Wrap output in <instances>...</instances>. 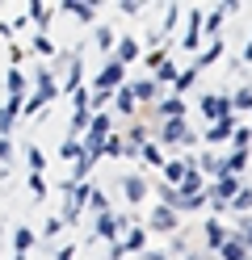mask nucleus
Instances as JSON below:
<instances>
[{"instance_id": "obj_42", "label": "nucleus", "mask_w": 252, "mask_h": 260, "mask_svg": "<svg viewBox=\"0 0 252 260\" xmlns=\"http://www.w3.org/2000/svg\"><path fill=\"white\" fill-rule=\"evenodd\" d=\"M231 109H252V88H235L231 92Z\"/></svg>"}, {"instance_id": "obj_27", "label": "nucleus", "mask_w": 252, "mask_h": 260, "mask_svg": "<svg viewBox=\"0 0 252 260\" xmlns=\"http://www.w3.org/2000/svg\"><path fill=\"white\" fill-rule=\"evenodd\" d=\"M227 210H235V214H244V218H248V210H252V185H244L240 193H235V198L227 202Z\"/></svg>"}, {"instance_id": "obj_26", "label": "nucleus", "mask_w": 252, "mask_h": 260, "mask_svg": "<svg viewBox=\"0 0 252 260\" xmlns=\"http://www.w3.org/2000/svg\"><path fill=\"white\" fill-rule=\"evenodd\" d=\"M223 172L244 176V172H248V151H231V155H223Z\"/></svg>"}, {"instance_id": "obj_4", "label": "nucleus", "mask_w": 252, "mask_h": 260, "mask_svg": "<svg viewBox=\"0 0 252 260\" xmlns=\"http://www.w3.org/2000/svg\"><path fill=\"white\" fill-rule=\"evenodd\" d=\"M198 113L206 122H218V118H235V109H231V96L227 92H202V101H198Z\"/></svg>"}, {"instance_id": "obj_20", "label": "nucleus", "mask_w": 252, "mask_h": 260, "mask_svg": "<svg viewBox=\"0 0 252 260\" xmlns=\"http://www.w3.org/2000/svg\"><path fill=\"white\" fill-rule=\"evenodd\" d=\"M80 76H84V68H80V55H67V76H63L59 92H76V88H80Z\"/></svg>"}, {"instance_id": "obj_49", "label": "nucleus", "mask_w": 252, "mask_h": 260, "mask_svg": "<svg viewBox=\"0 0 252 260\" xmlns=\"http://www.w3.org/2000/svg\"><path fill=\"white\" fill-rule=\"evenodd\" d=\"M177 17H181V5H164V29H173Z\"/></svg>"}, {"instance_id": "obj_51", "label": "nucleus", "mask_w": 252, "mask_h": 260, "mask_svg": "<svg viewBox=\"0 0 252 260\" xmlns=\"http://www.w3.org/2000/svg\"><path fill=\"white\" fill-rule=\"evenodd\" d=\"M118 9H122L126 17H139V13H143V5H139V0H118Z\"/></svg>"}, {"instance_id": "obj_12", "label": "nucleus", "mask_w": 252, "mask_h": 260, "mask_svg": "<svg viewBox=\"0 0 252 260\" xmlns=\"http://www.w3.org/2000/svg\"><path fill=\"white\" fill-rule=\"evenodd\" d=\"M235 118H218V122H210L206 126V143H231V135H235Z\"/></svg>"}, {"instance_id": "obj_43", "label": "nucleus", "mask_w": 252, "mask_h": 260, "mask_svg": "<svg viewBox=\"0 0 252 260\" xmlns=\"http://www.w3.org/2000/svg\"><path fill=\"white\" fill-rule=\"evenodd\" d=\"M89 206H93V214H105V210H109V198H105L101 189H93V193H89Z\"/></svg>"}, {"instance_id": "obj_48", "label": "nucleus", "mask_w": 252, "mask_h": 260, "mask_svg": "<svg viewBox=\"0 0 252 260\" xmlns=\"http://www.w3.org/2000/svg\"><path fill=\"white\" fill-rule=\"evenodd\" d=\"M30 193H34V198H46V181L38 172H30Z\"/></svg>"}, {"instance_id": "obj_28", "label": "nucleus", "mask_w": 252, "mask_h": 260, "mask_svg": "<svg viewBox=\"0 0 252 260\" xmlns=\"http://www.w3.org/2000/svg\"><path fill=\"white\" fill-rule=\"evenodd\" d=\"M89 122H93V113L89 109H76L72 113V126H67V139H80L84 130H89Z\"/></svg>"}, {"instance_id": "obj_14", "label": "nucleus", "mask_w": 252, "mask_h": 260, "mask_svg": "<svg viewBox=\"0 0 252 260\" xmlns=\"http://www.w3.org/2000/svg\"><path fill=\"white\" fill-rule=\"evenodd\" d=\"M17 118H21V101H13V96H9V101L0 105V139H9V135H13Z\"/></svg>"}, {"instance_id": "obj_38", "label": "nucleus", "mask_w": 252, "mask_h": 260, "mask_svg": "<svg viewBox=\"0 0 252 260\" xmlns=\"http://www.w3.org/2000/svg\"><path fill=\"white\" fill-rule=\"evenodd\" d=\"M93 38H97V51H114V42H118L109 25H97V29H93Z\"/></svg>"}, {"instance_id": "obj_5", "label": "nucleus", "mask_w": 252, "mask_h": 260, "mask_svg": "<svg viewBox=\"0 0 252 260\" xmlns=\"http://www.w3.org/2000/svg\"><path fill=\"white\" fill-rule=\"evenodd\" d=\"M177 226H181V214H177V210L156 206V210L147 214V226H143V231H147V235H177Z\"/></svg>"}, {"instance_id": "obj_56", "label": "nucleus", "mask_w": 252, "mask_h": 260, "mask_svg": "<svg viewBox=\"0 0 252 260\" xmlns=\"http://www.w3.org/2000/svg\"><path fill=\"white\" fill-rule=\"evenodd\" d=\"M248 260H252V256H248Z\"/></svg>"}, {"instance_id": "obj_33", "label": "nucleus", "mask_w": 252, "mask_h": 260, "mask_svg": "<svg viewBox=\"0 0 252 260\" xmlns=\"http://www.w3.org/2000/svg\"><path fill=\"white\" fill-rule=\"evenodd\" d=\"M151 80H156V84H173V80H177V63H173V59H164L160 68L151 72Z\"/></svg>"}, {"instance_id": "obj_7", "label": "nucleus", "mask_w": 252, "mask_h": 260, "mask_svg": "<svg viewBox=\"0 0 252 260\" xmlns=\"http://www.w3.org/2000/svg\"><path fill=\"white\" fill-rule=\"evenodd\" d=\"M130 96H134V105H156L160 101V84H156V80H151V76H143V80H130Z\"/></svg>"}, {"instance_id": "obj_10", "label": "nucleus", "mask_w": 252, "mask_h": 260, "mask_svg": "<svg viewBox=\"0 0 252 260\" xmlns=\"http://www.w3.org/2000/svg\"><path fill=\"white\" fill-rule=\"evenodd\" d=\"M147 189H151L147 176H134V172H130V176H122V193H126V202H130V206H139V202L147 198Z\"/></svg>"}, {"instance_id": "obj_52", "label": "nucleus", "mask_w": 252, "mask_h": 260, "mask_svg": "<svg viewBox=\"0 0 252 260\" xmlns=\"http://www.w3.org/2000/svg\"><path fill=\"white\" fill-rule=\"evenodd\" d=\"M13 159V139H0V164H9Z\"/></svg>"}, {"instance_id": "obj_30", "label": "nucleus", "mask_w": 252, "mask_h": 260, "mask_svg": "<svg viewBox=\"0 0 252 260\" xmlns=\"http://www.w3.org/2000/svg\"><path fill=\"white\" fill-rule=\"evenodd\" d=\"M139 159H143V164H151V168H164V151H160V143H143V147H139Z\"/></svg>"}, {"instance_id": "obj_9", "label": "nucleus", "mask_w": 252, "mask_h": 260, "mask_svg": "<svg viewBox=\"0 0 252 260\" xmlns=\"http://www.w3.org/2000/svg\"><path fill=\"white\" fill-rule=\"evenodd\" d=\"M214 260H248V243H244V235H240V231H227V239H223V248L214 252Z\"/></svg>"}, {"instance_id": "obj_21", "label": "nucleus", "mask_w": 252, "mask_h": 260, "mask_svg": "<svg viewBox=\"0 0 252 260\" xmlns=\"http://www.w3.org/2000/svg\"><path fill=\"white\" fill-rule=\"evenodd\" d=\"M5 88H9V96L13 101H25V88H30V76H21L17 68H9V76H5Z\"/></svg>"}, {"instance_id": "obj_35", "label": "nucleus", "mask_w": 252, "mask_h": 260, "mask_svg": "<svg viewBox=\"0 0 252 260\" xmlns=\"http://www.w3.org/2000/svg\"><path fill=\"white\" fill-rule=\"evenodd\" d=\"M164 59H168V42H164V46H151V51L143 55V63H147V76H151V72H156V68H160V63H164Z\"/></svg>"}, {"instance_id": "obj_24", "label": "nucleus", "mask_w": 252, "mask_h": 260, "mask_svg": "<svg viewBox=\"0 0 252 260\" xmlns=\"http://www.w3.org/2000/svg\"><path fill=\"white\" fill-rule=\"evenodd\" d=\"M198 68H185V72H177V80H173V96H181V101H185V92H189L193 84H198Z\"/></svg>"}, {"instance_id": "obj_25", "label": "nucleus", "mask_w": 252, "mask_h": 260, "mask_svg": "<svg viewBox=\"0 0 252 260\" xmlns=\"http://www.w3.org/2000/svg\"><path fill=\"white\" fill-rule=\"evenodd\" d=\"M34 243H38V235H34L30 226H17V235H13V256H25Z\"/></svg>"}, {"instance_id": "obj_34", "label": "nucleus", "mask_w": 252, "mask_h": 260, "mask_svg": "<svg viewBox=\"0 0 252 260\" xmlns=\"http://www.w3.org/2000/svg\"><path fill=\"white\" fill-rule=\"evenodd\" d=\"M25 9H30V13H25V21H38V25H46V21H50V9L42 5V0H30Z\"/></svg>"}, {"instance_id": "obj_23", "label": "nucleus", "mask_w": 252, "mask_h": 260, "mask_svg": "<svg viewBox=\"0 0 252 260\" xmlns=\"http://www.w3.org/2000/svg\"><path fill=\"white\" fill-rule=\"evenodd\" d=\"M109 105L118 109V113H122V118H130V113H139V105H134V96H130V88L122 84V88H118L114 96H109Z\"/></svg>"}, {"instance_id": "obj_44", "label": "nucleus", "mask_w": 252, "mask_h": 260, "mask_svg": "<svg viewBox=\"0 0 252 260\" xmlns=\"http://www.w3.org/2000/svg\"><path fill=\"white\" fill-rule=\"evenodd\" d=\"M59 155H63V159H72V164H76V159H80V139H63Z\"/></svg>"}, {"instance_id": "obj_16", "label": "nucleus", "mask_w": 252, "mask_h": 260, "mask_svg": "<svg viewBox=\"0 0 252 260\" xmlns=\"http://www.w3.org/2000/svg\"><path fill=\"white\" fill-rule=\"evenodd\" d=\"M185 51H193L198 55V46H202V13L198 9H189V25H185Z\"/></svg>"}, {"instance_id": "obj_47", "label": "nucleus", "mask_w": 252, "mask_h": 260, "mask_svg": "<svg viewBox=\"0 0 252 260\" xmlns=\"http://www.w3.org/2000/svg\"><path fill=\"white\" fill-rule=\"evenodd\" d=\"M235 231L244 235V243H248V256H252V214H248V218H240V226H235Z\"/></svg>"}, {"instance_id": "obj_19", "label": "nucleus", "mask_w": 252, "mask_h": 260, "mask_svg": "<svg viewBox=\"0 0 252 260\" xmlns=\"http://www.w3.org/2000/svg\"><path fill=\"white\" fill-rule=\"evenodd\" d=\"M193 168H198L202 176H223V155H214V151H202V155L193 159Z\"/></svg>"}, {"instance_id": "obj_41", "label": "nucleus", "mask_w": 252, "mask_h": 260, "mask_svg": "<svg viewBox=\"0 0 252 260\" xmlns=\"http://www.w3.org/2000/svg\"><path fill=\"white\" fill-rule=\"evenodd\" d=\"M25 164H30V172H38V176H42V168H46V155H42L38 147H30V151H25Z\"/></svg>"}, {"instance_id": "obj_39", "label": "nucleus", "mask_w": 252, "mask_h": 260, "mask_svg": "<svg viewBox=\"0 0 252 260\" xmlns=\"http://www.w3.org/2000/svg\"><path fill=\"white\" fill-rule=\"evenodd\" d=\"M231 143H235V151H252V126H235Z\"/></svg>"}, {"instance_id": "obj_53", "label": "nucleus", "mask_w": 252, "mask_h": 260, "mask_svg": "<svg viewBox=\"0 0 252 260\" xmlns=\"http://www.w3.org/2000/svg\"><path fill=\"white\" fill-rule=\"evenodd\" d=\"M21 59H25V51H21V46H9V63H13V68H17Z\"/></svg>"}, {"instance_id": "obj_18", "label": "nucleus", "mask_w": 252, "mask_h": 260, "mask_svg": "<svg viewBox=\"0 0 252 260\" xmlns=\"http://www.w3.org/2000/svg\"><path fill=\"white\" fill-rule=\"evenodd\" d=\"M114 46H118V55H114V59H118V63H122V68H130V63H134V59H139V55H143V46H139V42H134V38H118Z\"/></svg>"}, {"instance_id": "obj_1", "label": "nucleus", "mask_w": 252, "mask_h": 260, "mask_svg": "<svg viewBox=\"0 0 252 260\" xmlns=\"http://www.w3.org/2000/svg\"><path fill=\"white\" fill-rule=\"evenodd\" d=\"M89 193H93L89 181H63V214H59V222H76L80 210L89 206Z\"/></svg>"}, {"instance_id": "obj_36", "label": "nucleus", "mask_w": 252, "mask_h": 260, "mask_svg": "<svg viewBox=\"0 0 252 260\" xmlns=\"http://www.w3.org/2000/svg\"><path fill=\"white\" fill-rule=\"evenodd\" d=\"M50 101H55V96H46V92H34L30 101H21V113H42Z\"/></svg>"}, {"instance_id": "obj_40", "label": "nucleus", "mask_w": 252, "mask_h": 260, "mask_svg": "<svg viewBox=\"0 0 252 260\" xmlns=\"http://www.w3.org/2000/svg\"><path fill=\"white\" fill-rule=\"evenodd\" d=\"M101 155H109V159L126 155V143H122V135H109V139H105V147H101Z\"/></svg>"}, {"instance_id": "obj_45", "label": "nucleus", "mask_w": 252, "mask_h": 260, "mask_svg": "<svg viewBox=\"0 0 252 260\" xmlns=\"http://www.w3.org/2000/svg\"><path fill=\"white\" fill-rule=\"evenodd\" d=\"M34 55H55V42H50V34H38V38H34Z\"/></svg>"}, {"instance_id": "obj_2", "label": "nucleus", "mask_w": 252, "mask_h": 260, "mask_svg": "<svg viewBox=\"0 0 252 260\" xmlns=\"http://www.w3.org/2000/svg\"><path fill=\"white\" fill-rule=\"evenodd\" d=\"M156 139L168 143V147H193L198 135H193V126L185 122V118H173V122H160L156 126Z\"/></svg>"}, {"instance_id": "obj_29", "label": "nucleus", "mask_w": 252, "mask_h": 260, "mask_svg": "<svg viewBox=\"0 0 252 260\" xmlns=\"http://www.w3.org/2000/svg\"><path fill=\"white\" fill-rule=\"evenodd\" d=\"M55 72H34V92H46V96H59V84L50 80Z\"/></svg>"}, {"instance_id": "obj_17", "label": "nucleus", "mask_w": 252, "mask_h": 260, "mask_svg": "<svg viewBox=\"0 0 252 260\" xmlns=\"http://www.w3.org/2000/svg\"><path fill=\"white\" fill-rule=\"evenodd\" d=\"M202 189H206V176H202L198 168H185L181 185H177V198H189V193H202Z\"/></svg>"}, {"instance_id": "obj_15", "label": "nucleus", "mask_w": 252, "mask_h": 260, "mask_svg": "<svg viewBox=\"0 0 252 260\" xmlns=\"http://www.w3.org/2000/svg\"><path fill=\"white\" fill-rule=\"evenodd\" d=\"M202 235H206V252L214 256L218 248H223V239H227V226L218 222V218H206V226H202Z\"/></svg>"}, {"instance_id": "obj_32", "label": "nucleus", "mask_w": 252, "mask_h": 260, "mask_svg": "<svg viewBox=\"0 0 252 260\" xmlns=\"http://www.w3.org/2000/svg\"><path fill=\"white\" fill-rule=\"evenodd\" d=\"M223 21H227V17L214 9V13H206V17H202V29H206L210 38H218V34H223Z\"/></svg>"}, {"instance_id": "obj_13", "label": "nucleus", "mask_w": 252, "mask_h": 260, "mask_svg": "<svg viewBox=\"0 0 252 260\" xmlns=\"http://www.w3.org/2000/svg\"><path fill=\"white\" fill-rule=\"evenodd\" d=\"M185 168H193V159H189V155H185V159H164V168H160L164 176H160V181L177 189V185H181V176H185Z\"/></svg>"}, {"instance_id": "obj_3", "label": "nucleus", "mask_w": 252, "mask_h": 260, "mask_svg": "<svg viewBox=\"0 0 252 260\" xmlns=\"http://www.w3.org/2000/svg\"><path fill=\"white\" fill-rule=\"evenodd\" d=\"M122 84H126V68H122V63H118V59L109 55V59H105V68H101V72L93 76L89 92H118Z\"/></svg>"}, {"instance_id": "obj_37", "label": "nucleus", "mask_w": 252, "mask_h": 260, "mask_svg": "<svg viewBox=\"0 0 252 260\" xmlns=\"http://www.w3.org/2000/svg\"><path fill=\"white\" fill-rule=\"evenodd\" d=\"M156 193H160V206H168V210H177V206H181V198H177V189H173V185L156 181Z\"/></svg>"}, {"instance_id": "obj_8", "label": "nucleus", "mask_w": 252, "mask_h": 260, "mask_svg": "<svg viewBox=\"0 0 252 260\" xmlns=\"http://www.w3.org/2000/svg\"><path fill=\"white\" fill-rule=\"evenodd\" d=\"M173 118H185V101L181 96H164V101H156L151 105V122H173Z\"/></svg>"}, {"instance_id": "obj_46", "label": "nucleus", "mask_w": 252, "mask_h": 260, "mask_svg": "<svg viewBox=\"0 0 252 260\" xmlns=\"http://www.w3.org/2000/svg\"><path fill=\"white\" fill-rule=\"evenodd\" d=\"M59 231H63V222H59V214H50V218H46V226H42V235H46V248H50V239H55Z\"/></svg>"}, {"instance_id": "obj_50", "label": "nucleus", "mask_w": 252, "mask_h": 260, "mask_svg": "<svg viewBox=\"0 0 252 260\" xmlns=\"http://www.w3.org/2000/svg\"><path fill=\"white\" fill-rule=\"evenodd\" d=\"M89 96H93V92H89V88L80 84V88L72 92V105H76V109H89Z\"/></svg>"}, {"instance_id": "obj_11", "label": "nucleus", "mask_w": 252, "mask_h": 260, "mask_svg": "<svg viewBox=\"0 0 252 260\" xmlns=\"http://www.w3.org/2000/svg\"><path fill=\"white\" fill-rule=\"evenodd\" d=\"M59 9H67V13H72L76 21H84V25L97 21V5H93V0H63Z\"/></svg>"}, {"instance_id": "obj_6", "label": "nucleus", "mask_w": 252, "mask_h": 260, "mask_svg": "<svg viewBox=\"0 0 252 260\" xmlns=\"http://www.w3.org/2000/svg\"><path fill=\"white\" fill-rule=\"evenodd\" d=\"M244 185H248L244 176H231V172H223L214 185H206V198H210V202H231V198H235V193H240Z\"/></svg>"}, {"instance_id": "obj_54", "label": "nucleus", "mask_w": 252, "mask_h": 260, "mask_svg": "<svg viewBox=\"0 0 252 260\" xmlns=\"http://www.w3.org/2000/svg\"><path fill=\"white\" fill-rule=\"evenodd\" d=\"M76 256V248H59V260H72Z\"/></svg>"}, {"instance_id": "obj_22", "label": "nucleus", "mask_w": 252, "mask_h": 260, "mask_svg": "<svg viewBox=\"0 0 252 260\" xmlns=\"http://www.w3.org/2000/svg\"><path fill=\"white\" fill-rule=\"evenodd\" d=\"M118 243H122V252H147V231H143V226H130Z\"/></svg>"}, {"instance_id": "obj_55", "label": "nucleus", "mask_w": 252, "mask_h": 260, "mask_svg": "<svg viewBox=\"0 0 252 260\" xmlns=\"http://www.w3.org/2000/svg\"><path fill=\"white\" fill-rule=\"evenodd\" d=\"M147 260H168V256L164 252H147Z\"/></svg>"}, {"instance_id": "obj_31", "label": "nucleus", "mask_w": 252, "mask_h": 260, "mask_svg": "<svg viewBox=\"0 0 252 260\" xmlns=\"http://www.w3.org/2000/svg\"><path fill=\"white\" fill-rule=\"evenodd\" d=\"M147 139H151V126H143V122H134V126H130V135H126V147H134V151H139V147H143Z\"/></svg>"}]
</instances>
